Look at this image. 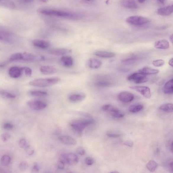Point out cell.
<instances>
[{"instance_id": "7402d4cb", "label": "cell", "mask_w": 173, "mask_h": 173, "mask_svg": "<svg viewBox=\"0 0 173 173\" xmlns=\"http://www.w3.org/2000/svg\"><path fill=\"white\" fill-rule=\"evenodd\" d=\"M67 161L68 164L75 165H76L79 161V158L75 154L70 153L67 155Z\"/></svg>"}, {"instance_id": "836d02e7", "label": "cell", "mask_w": 173, "mask_h": 173, "mask_svg": "<svg viewBox=\"0 0 173 173\" xmlns=\"http://www.w3.org/2000/svg\"><path fill=\"white\" fill-rule=\"evenodd\" d=\"M152 64L153 65L157 67H161L164 64L165 61L163 60H157L153 61Z\"/></svg>"}, {"instance_id": "ab89813d", "label": "cell", "mask_w": 173, "mask_h": 173, "mask_svg": "<svg viewBox=\"0 0 173 173\" xmlns=\"http://www.w3.org/2000/svg\"><path fill=\"white\" fill-rule=\"evenodd\" d=\"M111 115L112 117L115 118H121L124 117V114L119 112L114 113H111Z\"/></svg>"}, {"instance_id": "f5cc1de1", "label": "cell", "mask_w": 173, "mask_h": 173, "mask_svg": "<svg viewBox=\"0 0 173 173\" xmlns=\"http://www.w3.org/2000/svg\"><path fill=\"white\" fill-rule=\"evenodd\" d=\"M169 65L171 67H173V59L172 58L170 59L169 62Z\"/></svg>"}, {"instance_id": "f1b7e54d", "label": "cell", "mask_w": 173, "mask_h": 173, "mask_svg": "<svg viewBox=\"0 0 173 173\" xmlns=\"http://www.w3.org/2000/svg\"><path fill=\"white\" fill-rule=\"evenodd\" d=\"M158 166V164L155 161L151 160L146 165L147 169L151 172H155Z\"/></svg>"}, {"instance_id": "8d00e7d4", "label": "cell", "mask_w": 173, "mask_h": 173, "mask_svg": "<svg viewBox=\"0 0 173 173\" xmlns=\"http://www.w3.org/2000/svg\"><path fill=\"white\" fill-rule=\"evenodd\" d=\"M28 163L25 161H22L20 163L19 167V169L21 171H25L28 169Z\"/></svg>"}, {"instance_id": "60d3db41", "label": "cell", "mask_w": 173, "mask_h": 173, "mask_svg": "<svg viewBox=\"0 0 173 173\" xmlns=\"http://www.w3.org/2000/svg\"><path fill=\"white\" fill-rule=\"evenodd\" d=\"M85 162L87 165L91 166L93 164L94 160L93 158L88 157L85 159Z\"/></svg>"}, {"instance_id": "2e32d148", "label": "cell", "mask_w": 173, "mask_h": 173, "mask_svg": "<svg viewBox=\"0 0 173 173\" xmlns=\"http://www.w3.org/2000/svg\"><path fill=\"white\" fill-rule=\"evenodd\" d=\"M60 62L62 65L68 68L72 67L74 64L73 58L69 56H63L60 59Z\"/></svg>"}, {"instance_id": "74e56055", "label": "cell", "mask_w": 173, "mask_h": 173, "mask_svg": "<svg viewBox=\"0 0 173 173\" xmlns=\"http://www.w3.org/2000/svg\"><path fill=\"white\" fill-rule=\"evenodd\" d=\"M23 71L24 72L25 75L28 77H30L32 75V70L29 67H23Z\"/></svg>"}, {"instance_id": "d4e9b609", "label": "cell", "mask_w": 173, "mask_h": 173, "mask_svg": "<svg viewBox=\"0 0 173 173\" xmlns=\"http://www.w3.org/2000/svg\"><path fill=\"white\" fill-rule=\"evenodd\" d=\"M30 96L34 97H42L47 95V92L41 90H32L28 92Z\"/></svg>"}, {"instance_id": "d590c367", "label": "cell", "mask_w": 173, "mask_h": 173, "mask_svg": "<svg viewBox=\"0 0 173 173\" xmlns=\"http://www.w3.org/2000/svg\"><path fill=\"white\" fill-rule=\"evenodd\" d=\"M25 151L27 154L29 156H31L34 153L35 150L34 148L32 146L28 145L25 148Z\"/></svg>"}, {"instance_id": "30bf717a", "label": "cell", "mask_w": 173, "mask_h": 173, "mask_svg": "<svg viewBox=\"0 0 173 173\" xmlns=\"http://www.w3.org/2000/svg\"><path fill=\"white\" fill-rule=\"evenodd\" d=\"M71 50L65 48H58L52 49L48 51V53L51 55L60 56L65 55L66 54L70 53Z\"/></svg>"}, {"instance_id": "e0dca14e", "label": "cell", "mask_w": 173, "mask_h": 173, "mask_svg": "<svg viewBox=\"0 0 173 173\" xmlns=\"http://www.w3.org/2000/svg\"><path fill=\"white\" fill-rule=\"evenodd\" d=\"M86 98V95L83 93H75L70 95L69 96V100L73 102H77L82 101Z\"/></svg>"}, {"instance_id": "7c38bea8", "label": "cell", "mask_w": 173, "mask_h": 173, "mask_svg": "<svg viewBox=\"0 0 173 173\" xmlns=\"http://www.w3.org/2000/svg\"><path fill=\"white\" fill-rule=\"evenodd\" d=\"M173 12V4L162 7L159 9L157 11V13L161 16H167L171 14Z\"/></svg>"}, {"instance_id": "cb8c5ba5", "label": "cell", "mask_w": 173, "mask_h": 173, "mask_svg": "<svg viewBox=\"0 0 173 173\" xmlns=\"http://www.w3.org/2000/svg\"><path fill=\"white\" fill-rule=\"evenodd\" d=\"M0 6L9 9H13L16 8L15 4L11 0H0Z\"/></svg>"}, {"instance_id": "c3c4849f", "label": "cell", "mask_w": 173, "mask_h": 173, "mask_svg": "<svg viewBox=\"0 0 173 173\" xmlns=\"http://www.w3.org/2000/svg\"><path fill=\"white\" fill-rule=\"evenodd\" d=\"M58 167L59 169L62 170L64 169L65 164L61 161H59L58 163Z\"/></svg>"}, {"instance_id": "f35d334b", "label": "cell", "mask_w": 173, "mask_h": 173, "mask_svg": "<svg viewBox=\"0 0 173 173\" xmlns=\"http://www.w3.org/2000/svg\"><path fill=\"white\" fill-rule=\"evenodd\" d=\"M19 145L21 148H25L28 145L25 139H21L19 141Z\"/></svg>"}, {"instance_id": "5bb4252c", "label": "cell", "mask_w": 173, "mask_h": 173, "mask_svg": "<svg viewBox=\"0 0 173 173\" xmlns=\"http://www.w3.org/2000/svg\"><path fill=\"white\" fill-rule=\"evenodd\" d=\"M40 70L42 74L49 75L54 74L57 72L56 69L50 66H42L40 67Z\"/></svg>"}, {"instance_id": "11a10c76", "label": "cell", "mask_w": 173, "mask_h": 173, "mask_svg": "<svg viewBox=\"0 0 173 173\" xmlns=\"http://www.w3.org/2000/svg\"><path fill=\"white\" fill-rule=\"evenodd\" d=\"M170 167L172 169V171H173V162H170Z\"/></svg>"}, {"instance_id": "f546056e", "label": "cell", "mask_w": 173, "mask_h": 173, "mask_svg": "<svg viewBox=\"0 0 173 173\" xmlns=\"http://www.w3.org/2000/svg\"><path fill=\"white\" fill-rule=\"evenodd\" d=\"M160 109L164 112L167 113H172L173 111V105L172 104H164L161 106L159 108Z\"/></svg>"}, {"instance_id": "ba28073f", "label": "cell", "mask_w": 173, "mask_h": 173, "mask_svg": "<svg viewBox=\"0 0 173 173\" xmlns=\"http://www.w3.org/2000/svg\"><path fill=\"white\" fill-rule=\"evenodd\" d=\"M120 101L123 103H128L133 101L134 96L129 92L124 91L120 92L118 96Z\"/></svg>"}, {"instance_id": "db71d44e", "label": "cell", "mask_w": 173, "mask_h": 173, "mask_svg": "<svg viewBox=\"0 0 173 173\" xmlns=\"http://www.w3.org/2000/svg\"><path fill=\"white\" fill-rule=\"evenodd\" d=\"M169 39H170V42H171L172 43V44L173 42V34H172L170 35V36L169 37Z\"/></svg>"}, {"instance_id": "9a60e30c", "label": "cell", "mask_w": 173, "mask_h": 173, "mask_svg": "<svg viewBox=\"0 0 173 173\" xmlns=\"http://www.w3.org/2000/svg\"><path fill=\"white\" fill-rule=\"evenodd\" d=\"M120 3L122 6L128 9H135L138 7L135 0H121Z\"/></svg>"}, {"instance_id": "4fadbf2b", "label": "cell", "mask_w": 173, "mask_h": 173, "mask_svg": "<svg viewBox=\"0 0 173 173\" xmlns=\"http://www.w3.org/2000/svg\"><path fill=\"white\" fill-rule=\"evenodd\" d=\"M33 43L34 46L43 49L48 48L50 46L49 42L42 40H35L33 41Z\"/></svg>"}, {"instance_id": "3957f363", "label": "cell", "mask_w": 173, "mask_h": 173, "mask_svg": "<svg viewBox=\"0 0 173 173\" xmlns=\"http://www.w3.org/2000/svg\"><path fill=\"white\" fill-rule=\"evenodd\" d=\"M59 77L40 78L29 82L30 86L41 88L48 87L58 84L60 81Z\"/></svg>"}, {"instance_id": "484cf974", "label": "cell", "mask_w": 173, "mask_h": 173, "mask_svg": "<svg viewBox=\"0 0 173 173\" xmlns=\"http://www.w3.org/2000/svg\"><path fill=\"white\" fill-rule=\"evenodd\" d=\"M22 61L26 62H31L34 61L36 59V56L31 53H22Z\"/></svg>"}, {"instance_id": "d6986e66", "label": "cell", "mask_w": 173, "mask_h": 173, "mask_svg": "<svg viewBox=\"0 0 173 173\" xmlns=\"http://www.w3.org/2000/svg\"><path fill=\"white\" fill-rule=\"evenodd\" d=\"M95 54L99 57L105 58H112L115 56L114 53L104 51H97L95 53Z\"/></svg>"}, {"instance_id": "680465c9", "label": "cell", "mask_w": 173, "mask_h": 173, "mask_svg": "<svg viewBox=\"0 0 173 173\" xmlns=\"http://www.w3.org/2000/svg\"><path fill=\"white\" fill-rule=\"evenodd\" d=\"M170 147H170V149H171V151H172V142L171 145H170Z\"/></svg>"}, {"instance_id": "83f0119b", "label": "cell", "mask_w": 173, "mask_h": 173, "mask_svg": "<svg viewBox=\"0 0 173 173\" xmlns=\"http://www.w3.org/2000/svg\"><path fill=\"white\" fill-rule=\"evenodd\" d=\"M144 108L143 105L140 104H136L130 106L129 110L130 112L132 113H137L141 111Z\"/></svg>"}, {"instance_id": "7bdbcfd3", "label": "cell", "mask_w": 173, "mask_h": 173, "mask_svg": "<svg viewBox=\"0 0 173 173\" xmlns=\"http://www.w3.org/2000/svg\"><path fill=\"white\" fill-rule=\"evenodd\" d=\"M76 151L78 154L81 156L84 155L86 153V151H85V149L81 147H80L77 148Z\"/></svg>"}, {"instance_id": "9c48e42d", "label": "cell", "mask_w": 173, "mask_h": 173, "mask_svg": "<svg viewBox=\"0 0 173 173\" xmlns=\"http://www.w3.org/2000/svg\"><path fill=\"white\" fill-rule=\"evenodd\" d=\"M23 68L17 66H13L9 69V74L11 77L16 79L21 76L22 75Z\"/></svg>"}, {"instance_id": "603a6c76", "label": "cell", "mask_w": 173, "mask_h": 173, "mask_svg": "<svg viewBox=\"0 0 173 173\" xmlns=\"http://www.w3.org/2000/svg\"><path fill=\"white\" fill-rule=\"evenodd\" d=\"M138 71L139 72L146 75H155L157 74L159 72V70H158L153 69L148 67H144L139 69Z\"/></svg>"}, {"instance_id": "5b68a950", "label": "cell", "mask_w": 173, "mask_h": 173, "mask_svg": "<svg viewBox=\"0 0 173 173\" xmlns=\"http://www.w3.org/2000/svg\"><path fill=\"white\" fill-rule=\"evenodd\" d=\"M127 79L129 81L133 82L136 84L143 83L148 80L146 75L140 72L135 73L129 75L127 77Z\"/></svg>"}, {"instance_id": "6f0895ef", "label": "cell", "mask_w": 173, "mask_h": 173, "mask_svg": "<svg viewBox=\"0 0 173 173\" xmlns=\"http://www.w3.org/2000/svg\"><path fill=\"white\" fill-rule=\"evenodd\" d=\"M158 1L160 2L161 3L163 4L164 3L165 0H158Z\"/></svg>"}, {"instance_id": "f907efd6", "label": "cell", "mask_w": 173, "mask_h": 173, "mask_svg": "<svg viewBox=\"0 0 173 173\" xmlns=\"http://www.w3.org/2000/svg\"><path fill=\"white\" fill-rule=\"evenodd\" d=\"M124 144L125 145L128 146L130 147H132L133 145V143L131 141H125L124 143Z\"/></svg>"}, {"instance_id": "8fae6325", "label": "cell", "mask_w": 173, "mask_h": 173, "mask_svg": "<svg viewBox=\"0 0 173 173\" xmlns=\"http://www.w3.org/2000/svg\"><path fill=\"white\" fill-rule=\"evenodd\" d=\"M58 139L61 143L65 145H74L77 144L76 140L69 136H60L59 137Z\"/></svg>"}, {"instance_id": "7a4b0ae2", "label": "cell", "mask_w": 173, "mask_h": 173, "mask_svg": "<svg viewBox=\"0 0 173 173\" xmlns=\"http://www.w3.org/2000/svg\"><path fill=\"white\" fill-rule=\"evenodd\" d=\"M94 122L93 118H80L73 120L70 123V126L75 132L80 134L86 127L93 124Z\"/></svg>"}, {"instance_id": "1f68e13d", "label": "cell", "mask_w": 173, "mask_h": 173, "mask_svg": "<svg viewBox=\"0 0 173 173\" xmlns=\"http://www.w3.org/2000/svg\"><path fill=\"white\" fill-rule=\"evenodd\" d=\"M0 96L4 98L9 99H14L16 98L14 94L2 90H0Z\"/></svg>"}, {"instance_id": "e575fe53", "label": "cell", "mask_w": 173, "mask_h": 173, "mask_svg": "<svg viewBox=\"0 0 173 173\" xmlns=\"http://www.w3.org/2000/svg\"><path fill=\"white\" fill-rule=\"evenodd\" d=\"M96 85L99 87H107L110 86L111 84L109 82L106 81H99L97 82Z\"/></svg>"}, {"instance_id": "681fc988", "label": "cell", "mask_w": 173, "mask_h": 173, "mask_svg": "<svg viewBox=\"0 0 173 173\" xmlns=\"http://www.w3.org/2000/svg\"><path fill=\"white\" fill-rule=\"evenodd\" d=\"M39 166L37 164H35L33 166L32 170L33 172H38L39 171Z\"/></svg>"}, {"instance_id": "ac0fdd59", "label": "cell", "mask_w": 173, "mask_h": 173, "mask_svg": "<svg viewBox=\"0 0 173 173\" xmlns=\"http://www.w3.org/2000/svg\"><path fill=\"white\" fill-rule=\"evenodd\" d=\"M154 46L156 48L158 49H166L169 48V43L166 40H160L155 43Z\"/></svg>"}, {"instance_id": "9f6ffc18", "label": "cell", "mask_w": 173, "mask_h": 173, "mask_svg": "<svg viewBox=\"0 0 173 173\" xmlns=\"http://www.w3.org/2000/svg\"><path fill=\"white\" fill-rule=\"evenodd\" d=\"M138 2L140 3H143L146 0H138Z\"/></svg>"}, {"instance_id": "6da1fadb", "label": "cell", "mask_w": 173, "mask_h": 173, "mask_svg": "<svg viewBox=\"0 0 173 173\" xmlns=\"http://www.w3.org/2000/svg\"><path fill=\"white\" fill-rule=\"evenodd\" d=\"M38 12L44 15L56 17L70 20H78L82 17V16L79 14L58 9H40L38 10Z\"/></svg>"}, {"instance_id": "44dd1931", "label": "cell", "mask_w": 173, "mask_h": 173, "mask_svg": "<svg viewBox=\"0 0 173 173\" xmlns=\"http://www.w3.org/2000/svg\"><path fill=\"white\" fill-rule=\"evenodd\" d=\"M173 79L166 83L163 88V91L165 94H172L173 92Z\"/></svg>"}, {"instance_id": "94428289", "label": "cell", "mask_w": 173, "mask_h": 173, "mask_svg": "<svg viewBox=\"0 0 173 173\" xmlns=\"http://www.w3.org/2000/svg\"><path fill=\"white\" fill-rule=\"evenodd\" d=\"M86 1H92V0H86Z\"/></svg>"}, {"instance_id": "d6a6232c", "label": "cell", "mask_w": 173, "mask_h": 173, "mask_svg": "<svg viewBox=\"0 0 173 173\" xmlns=\"http://www.w3.org/2000/svg\"><path fill=\"white\" fill-rule=\"evenodd\" d=\"M11 159L9 156L4 155L2 156L1 159V164L4 166H7L10 164Z\"/></svg>"}, {"instance_id": "816d5d0a", "label": "cell", "mask_w": 173, "mask_h": 173, "mask_svg": "<svg viewBox=\"0 0 173 173\" xmlns=\"http://www.w3.org/2000/svg\"><path fill=\"white\" fill-rule=\"evenodd\" d=\"M23 2L27 3H30L34 1V0H21Z\"/></svg>"}, {"instance_id": "52a82bcc", "label": "cell", "mask_w": 173, "mask_h": 173, "mask_svg": "<svg viewBox=\"0 0 173 173\" xmlns=\"http://www.w3.org/2000/svg\"><path fill=\"white\" fill-rule=\"evenodd\" d=\"M129 88L139 92L146 98H151V94L150 88L146 86H130Z\"/></svg>"}, {"instance_id": "ee69618b", "label": "cell", "mask_w": 173, "mask_h": 173, "mask_svg": "<svg viewBox=\"0 0 173 173\" xmlns=\"http://www.w3.org/2000/svg\"><path fill=\"white\" fill-rule=\"evenodd\" d=\"M13 125L10 123H6L4 125V128L7 130H11L13 129Z\"/></svg>"}, {"instance_id": "91938a15", "label": "cell", "mask_w": 173, "mask_h": 173, "mask_svg": "<svg viewBox=\"0 0 173 173\" xmlns=\"http://www.w3.org/2000/svg\"><path fill=\"white\" fill-rule=\"evenodd\" d=\"M40 1L41 2H45L48 1V0H40Z\"/></svg>"}, {"instance_id": "4dcf8cb0", "label": "cell", "mask_w": 173, "mask_h": 173, "mask_svg": "<svg viewBox=\"0 0 173 173\" xmlns=\"http://www.w3.org/2000/svg\"><path fill=\"white\" fill-rule=\"evenodd\" d=\"M22 53L14 54L10 56L9 60L11 62L22 61Z\"/></svg>"}, {"instance_id": "8992f818", "label": "cell", "mask_w": 173, "mask_h": 173, "mask_svg": "<svg viewBox=\"0 0 173 173\" xmlns=\"http://www.w3.org/2000/svg\"><path fill=\"white\" fill-rule=\"evenodd\" d=\"M28 107L34 110H40L46 108L47 104L44 102L38 100H33L28 101L27 103Z\"/></svg>"}, {"instance_id": "b9f144b4", "label": "cell", "mask_w": 173, "mask_h": 173, "mask_svg": "<svg viewBox=\"0 0 173 173\" xmlns=\"http://www.w3.org/2000/svg\"><path fill=\"white\" fill-rule=\"evenodd\" d=\"M106 135L107 136L110 137H113V138H118L121 136L120 134L114 133L112 132H108L106 133Z\"/></svg>"}, {"instance_id": "f6af8a7d", "label": "cell", "mask_w": 173, "mask_h": 173, "mask_svg": "<svg viewBox=\"0 0 173 173\" xmlns=\"http://www.w3.org/2000/svg\"><path fill=\"white\" fill-rule=\"evenodd\" d=\"M60 161L63 162L64 164L68 163L67 161V155L65 154H62L60 157Z\"/></svg>"}, {"instance_id": "7dc6e473", "label": "cell", "mask_w": 173, "mask_h": 173, "mask_svg": "<svg viewBox=\"0 0 173 173\" xmlns=\"http://www.w3.org/2000/svg\"><path fill=\"white\" fill-rule=\"evenodd\" d=\"M7 37V32H0V40H4L6 41Z\"/></svg>"}, {"instance_id": "277c9868", "label": "cell", "mask_w": 173, "mask_h": 173, "mask_svg": "<svg viewBox=\"0 0 173 173\" xmlns=\"http://www.w3.org/2000/svg\"><path fill=\"white\" fill-rule=\"evenodd\" d=\"M130 24L136 26L145 25L149 22L148 19L144 17L139 16H132L129 17L126 20Z\"/></svg>"}, {"instance_id": "ffe728a7", "label": "cell", "mask_w": 173, "mask_h": 173, "mask_svg": "<svg viewBox=\"0 0 173 173\" xmlns=\"http://www.w3.org/2000/svg\"><path fill=\"white\" fill-rule=\"evenodd\" d=\"M89 67L93 69H97L100 67L102 64V62L98 59L96 58H91L89 60Z\"/></svg>"}, {"instance_id": "4316f807", "label": "cell", "mask_w": 173, "mask_h": 173, "mask_svg": "<svg viewBox=\"0 0 173 173\" xmlns=\"http://www.w3.org/2000/svg\"><path fill=\"white\" fill-rule=\"evenodd\" d=\"M101 109L103 111H108L111 113L117 112L120 111L118 108L109 104L103 106H102Z\"/></svg>"}, {"instance_id": "bcb514c9", "label": "cell", "mask_w": 173, "mask_h": 173, "mask_svg": "<svg viewBox=\"0 0 173 173\" xmlns=\"http://www.w3.org/2000/svg\"><path fill=\"white\" fill-rule=\"evenodd\" d=\"M11 135L8 133H4L1 135V138L2 140L4 142L6 141L10 138Z\"/></svg>"}]
</instances>
